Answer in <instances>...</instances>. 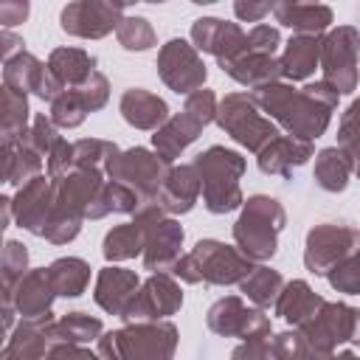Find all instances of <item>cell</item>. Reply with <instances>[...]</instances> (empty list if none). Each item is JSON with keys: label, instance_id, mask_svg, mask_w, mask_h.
Instances as JSON below:
<instances>
[{"label": "cell", "instance_id": "obj_1", "mask_svg": "<svg viewBox=\"0 0 360 360\" xmlns=\"http://www.w3.org/2000/svg\"><path fill=\"white\" fill-rule=\"evenodd\" d=\"M256 107L267 112L270 121L281 124L292 138L298 141H315L326 132L332 112L338 107V93L321 79L309 82L301 90L284 82H276L270 87H262L250 93Z\"/></svg>", "mask_w": 360, "mask_h": 360}, {"label": "cell", "instance_id": "obj_2", "mask_svg": "<svg viewBox=\"0 0 360 360\" xmlns=\"http://www.w3.org/2000/svg\"><path fill=\"white\" fill-rule=\"evenodd\" d=\"M253 262L239 253V248H231L219 239H200L188 253L177 259L172 267V276L186 284H242L253 273Z\"/></svg>", "mask_w": 360, "mask_h": 360}, {"label": "cell", "instance_id": "obj_3", "mask_svg": "<svg viewBox=\"0 0 360 360\" xmlns=\"http://www.w3.org/2000/svg\"><path fill=\"white\" fill-rule=\"evenodd\" d=\"M191 163L200 174L202 205L211 214H228V211L245 205L239 180H242L248 163L239 152L225 149V146H208Z\"/></svg>", "mask_w": 360, "mask_h": 360}, {"label": "cell", "instance_id": "obj_4", "mask_svg": "<svg viewBox=\"0 0 360 360\" xmlns=\"http://www.w3.org/2000/svg\"><path fill=\"white\" fill-rule=\"evenodd\" d=\"M287 214L278 200L267 194H253L245 200L239 219L233 222V242L242 256L253 264L267 262L278 250V233L284 231Z\"/></svg>", "mask_w": 360, "mask_h": 360}, {"label": "cell", "instance_id": "obj_5", "mask_svg": "<svg viewBox=\"0 0 360 360\" xmlns=\"http://www.w3.org/2000/svg\"><path fill=\"white\" fill-rule=\"evenodd\" d=\"M96 343L104 360H172L177 352V326L172 321L127 323L124 329L104 332Z\"/></svg>", "mask_w": 360, "mask_h": 360}, {"label": "cell", "instance_id": "obj_6", "mask_svg": "<svg viewBox=\"0 0 360 360\" xmlns=\"http://www.w3.org/2000/svg\"><path fill=\"white\" fill-rule=\"evenodd\" d=\"M217 107H219V101H217L214 90H205V87H202V90L186 96L183 110L174 112V115L152 135L155 152H158L163 160H169V163H172L174 158H180V155L186 152V146L194 143L197 135H200L211 121H217Z\"/></svg>", "mask_w": 360, "mask_h": 360}, {"label": "cell", "instance_id": "obj_7", "mask_svg": "<svg viewBox=\"0 0 360 360\" xmlns=\"http://www.w3.org/2000/svg\"><path fill=\"white\" fill-rule=\"evenodd\" d=\"M217 124L248 152H262L270 141L278 138V127L276 121L264 118L262 110L256 107L253 96L248 90L242 93H228L219 107H217Z\"/></svg>", "mask_w": 360, "mask_h": 360}, {"label": "cell", "instance_id": "obj_8", "mask_svg": "<svg viewBox=\"0 0 360 360\" xmlns=\"http://www.w3.org/2000/svg\"><path fill=\"white\" fill-rule=\"evenodd\" d=\"M135 222L143 228V267L152 273H172L183 248V228L158 202H146L135 211Z\"/></svg>", "mask_w": 360, "mask_h": 360}, {"label": "cell", "instance_id": "obj_9", "mask_svg": "<svg viewBox=\"0 0 360 360\" xmlns=\"http://www.w3.org/2000/svg\"><path fill=\"white\" fill-rule=\"evenodd\" d=\"M360 31L354 25H338L323 37L321 70L323 82L338 93H354L360 87Z\"/></svg>", "mask_w": 360, "mask_h": 360}, {"label": "cell", "instance_id": "obj_10", "mask_svg": "<svg viewBox=\"0 0 360 360\" xmlns=\"http://www.w3.org/2000/svg\"><path fill=\"white\" fill-rule=\"evenodd\" d=\"M169 172H172V163L163 160L158 152H149L143 146H132V149L121 152L110 163L107 180H115V183L129 186L143 200V205H146V202H155L158 200L160 186H163V180H166Z\"/></svg>", "mask_w": 360, "mask_h": 360}, {"label": "cell", "instance_id": "obj_11", "mask_svg": "<svg viewBox=\"0 0 360 360\" xmlns=\"http://www.w3.org/2000/svg\"><path fill=\"white\" fill-rule=\"evenodd\" d=\"M354 250H360V228L346 222H321L307 233L304 267L315 276H329Z\"/></svg>", "mask_w": 360, "mask_h": 360}, {"label": "cell", "instance_id": "obj_12", "mask_svg": "<svg viewBox=\"0 0 360 360\" xmlns=\"http://www.w3.org/2000/svg\"><path fill=\"white\" fill-rule=\"evenodd\" d=\"M158 76L177 96H191V93L202 90L208 68H205L200 51L188 39L174 37L166 45H160V51H158Z\"/></svg>", "mask_w": 360, "mask_h": 360}, {"label": "cell", "instance_id": "obj_13", "mask_svg": "<svg viewBox=\"0 0 360 360\" xmlns=\"http://www.w3.org/2000/svg\"><path fill=\"white\" fill-rule=\"evenodd\" d=\"M298 332L312 349L335 352L340 343L360 340V309L343 301H323V307Z\"/></svg>", "mask_w": 360, "mask_h": 360}, {"label": "cell", "instance_id": "obj_14", "mask_svg": "<svg viewBox=\"0 0 360 360\" xmlns=\"http://www.w3.org/2000/svg\"><path fill=\"white\" fill-rule=\"evenodd\" d=\"M205 323L214 335L219 338H239V340H253L270 335V318L259 307H248L242 295H225L219 298L208 315Z\"/></svg>", "mask_w": 360, "mask_h": 360}, {"label": "cell", "instance_id": "obj_15", "mask_svg": "<svg viewBox=\"0 0 360 360\" xmlns=\"http://www.w3.org/2000/svg\"><path fill=\"white\" fill-rule=\"evenodd\" d=\"M183 307V290L172 273H152L135 298L129 301L124 321L127 323H146V321H166Z\"/></svg>", "mask_w": 360, "mask_h": 360}, {"label": "cell", "instance_id": "obj_16", "mask_svg": "<svg viewBox=\"0 0 360 360\" xmlns=\"http://www.w3.org/2000/svg\"><path fill=\"white\" fill-rule=\"evenodd\" d=\"M124 17L121 3H101V0H76L68 3L59 14V25L65 34L79 39H101L118 28Z\"/></svg>", "mask_w": 360, "mask_h": 360}, {"label": "cell", "instance_id": "obj_17", "mask_svg": "<svg viewBox=\"0 0 360 360\" xmlns=\"http://www.w3.org/2000/svg\"><path fill=\"white\" fill-rule=\"evenodd\" d=\"M3 84L6 87H11V90H17V93H22V96H28V93H34L37 98H42V101H48V104H53L65 90H62V84L53 79V73L48 70V65H42L34 53H28V51H22V53H17L14 59H8V62H3Z\"/></svg>", "mask_w": 360, "mask_h": 360}, {"label": "cell", "instance_id": "obj_18", "mask_svg": "<svg viewBox=\"0 0 360 360\" xmlns=\"http://www.w3.org/2000/svg\"><path fill=\"white\" fill-rule=\"evenodd\" d=\"M245 31L239 22H225L219 17H200L191 25V45L202 53H211L217 65L233 59L245 48Z\"/></svg>", "mask_w": 360, "mask_h": 360}, {"label": "cell", "instance_id": "obj_19", "mask_svg": "<svg viewBox=\"0 0 360 360\" xmlns=\"http://www.w3.org/2000/svg\"><path fill=\"white\" fill-rule=\"evenodd\" d=\"M11 208H14V219L20 228H25L34 236H45V225L53 211V180L48 174L34 177L22 188H17Z\"/></svg>", "mask_w": 360, "mask_h": 360}, {"label": "cell", "instance_id": "obj_20", "mask_svg": "<svg viewBox=\"0 0 360 360\" xmlns=\"http://www.w3.org/2000/svg\"><path fill=\"white\" fill-rule=\"evenodd\" d=\"M53 338V315L45 318H22L17 329L8 335L3 360H48Z\"/></svg>", "mask_w": 360, "mask_h": 360}, {"label": "cell", "instance_id": "obj_21", "mask_svg": "<svg viewBox=\"0 0 360 360\" xmlns=\"http://www.w3.org/2000/svg\"><path fill=\"white\" fill-rule=\"evenodd\" d=\"M138 290H141V278H138L135 270L107 264V267H101L98 276H96L93 301H96L104 312L124 318V312H127V307H129V301L135 298Z\"/></svg>", "mask_w": 360, "mask_h": 360}, {"label": "cell", "instance_id": "obj_22", "mask_svg": "<svg viewBox=\"0 0 360 360\" xmlns=\"http://www.w3.org/2000/svg\"><path fill=\"white\" fill-rule=\"evenodd\" d=\"M53 298H56V290H53L48 267L28 270L11 292H3V301H11L14 309L20 312V318H45V315H51Z\"/></svg>", "mask_w": 360, "mask_h": 360}, {"label": "cell", "instance_id": "obj_23", "mask_svg": "<svg viewBox=\"0 0 360 360\" xmlns=\"http://www.w3.org/2000/svg\"><path fill=\"white\" fill-rule=\"evenodd\" d=\"M200 197H202L200 174H197L194 163H183V166H172V172L166 174L155 202L169 217H174V214H188Z\"/></svg>", "mask_w": 360, "mask_h": 360}, {"label": "cell", "instance_id": "obj_24", "mask_svg": "<svg viewBox=\"0 0 360 360\" xmlns=\"http://www.w3.org/2000/svg\"><path fill=\"white\" fill-rule=\"evenodd\" d=\"M222 73H228L233 82H239L242 87H248V93H256L262 87H270L276 82L284 79L281 73V59L276 56H262V53H248L242 51L239 56L228 59L219 65Z\"/></svg>", "mask_w": 360, "mask_h": 360}, {"label": "cell", "instance_id": "obj_25", "mask_svg": "<svg viewBox=\"0 0 360 360\" xmlns=\"http://www.w3.org/2000/svg\"><path fill=\"white\" fill-rule=\"evenodd\" d=\"M118 110H121V115H124V121L129 127H135V129H152V132H158L172 118L169 104L160 96H155L152 90H143V87L124 90V96L118 101Z\"/></svg>", "mask_w": 360, "mask_h": 360}, {"label": "cell", "instance_id": "obj_26", "mask_svg": "<svg viewBox=\"0 0 360 360\" xmlns=\"http://www.w3.org/2000/svg\"><path fill=\"white\" fill-rule=\"evenodd\" d=\"M312 152H315V149H312L309 141H298V138H292V135H278L276 141H270V143L259 152L256 163H259V169H262L264 174L287 177V174H292V169L304 166V163L312 158Z\"/></svg>", "mask_w": 360, "mask_h": 360}, {"label": "cell", "instance_id": "obj_27", "mask_svg": "<svg viewBox=\"0 0 360 360\" xmlns=\"http://www.w3.org/2000/svg\"><path fill=\"white\" fill-rule=\"evenodd\" d=\"M321 51H323V37L321 34H295L284 45L281 53V73L290 82H304L321 68Z\"/></svg>", "mask_w": 360, "mask_h": 360}, {"label": "cell", "instance_id": "obj_28", "mask_svg": "<svg viewBox=\"0 0 360 360\" xmlns=\"http://www.w3.org/2000/svg\"><path fill=\"white\" fill-rule=\"evenodd\" d=\"M273 17L292 28L295 34H323L332 25V8L323 3H295V0H278L273 3Z\"/></svg>", "mask_w": 360, "mask_h": 360}, {"label": "cell", "instance_id": "obj_29", "mask_svg": "<svg viewBox=\"0 0 360 360\" xmlns=\"http://www.w3.org/2000/svg\"><path fill=\"white\" fill-rule=\"evenodd\" d=\"M326 298H321L304 278H292L284 284L281 295H278V304H276V315L284 318L287 323H292L295 329H301L321 307H323Z\"/></svg>", "mask_w": 360, "mask_h": 360}, {"label": "cell", "instance_id": "obj_30", "mask_svg": "<svg viewBox=\"0 0 360 360\" xmlns=\"http://www.w3.org/2000/svg\"><path fill=\"white\" fill-rule=\"evenodd\" d=\"M42 174V155L28 143V138L3 141V180L11 186H25Z\"/></svg>", "mask_w": 360, "mask_h": 360}, {"label": "cell", "instance_id": "obj_31", "mask_svg": "<svg viewBox=\"0 0 360 360\" xmlns=\"http://www.w3.org/2000/svg\"><path fill=\"white\" fill-rule=\"evenodd\" d=\"M48 70L62 84V90H73L82 82H87L96 73V56H90L82 48H53L48 56Z\"/></svg>", "mask_w": 360, "mask_h": 360}, {"label": "cell", "instance_id": "obj_32", "mask_svg": "<svg viewBox=\"0 0 360 360\" xmlns=\"http://www.w3.org/2000/svg\"><path fill=\"white\" fill-rule=\"evenodd\" d=\"M352 169H354V160L338 146H326L315 155V183L323 191H332V194L343 191L349 186Z\"/></svg>", "mask_w": 360, "mask_h": 360}, {"label": "cell", "instance_id": "obj_33", "mask_svg": "<svg viewBox=\"0 0 360 360\" xmlns=\"http://www.w3.org/2000/svg\"><path fill=\"white\" fill-rule=\"evenodd\" d=\"M284 284H287V281L281 278L278 270L264 267V264H256L253 273L239 284V292H242L253 307H259V309H270V307L276 309Z\"/></svg>", "mask_w": 360, "mask_h": 360}, {"label": "cell", "instance_id": "obj_34", "mask_svg": "<svg viewBox=\"0 0 360 360\" xmlns=\"http://www.w3.org/2000/svg\"><path fill=\"white\" fill-rule=\"evenodd\" d=\"M143 242H146V233L132 219V222H124V225H115L112 231H107V236L101 242V253L107 262H127V259L143 256Z\"/></svg>", "mask_w": 360, "mask_h": 360}, {"label": "cell", "instance_id": "obj_35", "mask_svg": "<svg viewBox=\"0 0 360 360\" xmlns=\"http://www.w3.org/2000/svg\"><path fill=\"white\" fill-rule=\"evenodd\" d=\"M48 273H51V281H53L56 295H62V298H76L90 284V264L84 259H79V256H62V259H56L48 267Z\"/></svg>", "mask_w": 360, "mask_h": 360}, {"label": "cell", "instance_id": "obj_36", "mask_svg": "<svg viewBox=\"0 0 360 360\" xmlns=\"http://www.w3.org/2000/svg\"><path fill=\"white\" fill-rule=\"evenodd\" d=\"M101 335H104L101 318L87 315V312H68V315H62L59 321H53V338H56V343H76V346H84V343L98 340Z\"/></svg>", "mask_w": 360, "mask_h": 360}, {"label": "cell", "instance_id": "obj_37", "mask_svg": "<svg viewBox=\"0 0 360 360\" xmlns=\"http://www.w3.org/2000/svg\"><path fill=\"white\" fill-rule=\"evenodd\" d=\"M0 127H3V141H17L28 132V96L11 90L3 84V115H0Z\"/></svg>", "mask_w": 360, "mask_h": 360}, {"label": "cell", "instance_id": "obj_38", "mask_svg": "<svg viewBox=\"0 0 360 360\" xmlns=\"http://www.w3.org/2000/svg\"><path fill=\"white\" fill-rule=\"evenodd\" d=\"M73 152H76V169H96L104 174H107L110 163L121 155V149L112 141H98V138L73 141Z\"/></svg>", "mask_w": 360, "mask_h": 360}, {"label": "cell", "instance_id": "obj_39", "mask_svg": "<svg viewBox=\"0 0 360 360\" xmlns=\"http://www.w3.org/2000/svg\"><path fill=\"white\" fill-rule=\"evenodd\" d=\"M115 37L124 51H149L155 45V28L146 17H121Z\"/></svg>", "mask_w": 360, "mask_h": 360}, {"label": "cell", "instance_id": "obj_40", "mask_svg": "<svg viewBox=\"0 0 360 360\" xmlns=\"http://www.w3.org/2000/svg\"><path fill=\"white\" fill-rule=\"evenodd\" d=\"M0 267H3V292H11L20 284V278L28 273V250H25V245L8 239L6 248H3Z\"/></svg>", "mask_w": 360, "mask_h": 360}, {"label": "cell", "instance_id": "obj_41", "mask_svg": "<svg viewBox=\"0 0 360 360\" xmlns=\"http://www.w3.org/2000/svg\"><path fill=\"white\" fill-rule=\"evenodd\" d=\"M338 149H343L354 163L360 160V98L349 104L338 124Z\"/></svg>", "mask_w": 360, "mask_h": 360}, {"label": "cell", "instance_id": "obj_42", "mask_svg": "<svg viewBox=\"0 0 360 360\" xmlns=\"http://www.w3.org/2000/svg\"><path fill=\"white\" fill-rule=\"evenodd\" d=\"M51 121L59 127V129H73L79 127L84 118H87V110L82 107V101L73 96V90H65L53 104H51Z\"/></svg>", "mask_w": 360, "mask_h": 360}, {"label": "cell", "instance_id": "obj_43", "mask_svg": "<svg viewBox=\"0 0 360 360\" xmlns=\"http://www.w3.org/2000/svg\"><path fill=\"white\" fill-rule=\"evenodd\" d=\"M25 138H28V143H31L42 158H48L51 149L62 141V138H59V127H56V124L51 121V115H45V112H39V115L31 118V127H28Z\"/></svg>", "mask_w": 360, "mask_h": 360}, {"label": "cell", "instance_id": "obj_44", "mask_svg": "<svg viewBox=\"0 0 360 360\" xmlns=\"http://www.w3.org/2000/svg\"><path fill=\"white\" fill-rule=\"evenodd\" d=\"M73 96L82 101V107H84L87 112H96V110H101V107L107 104V98H110V82H107V76H104L101 70H96L87 82H82L79 87H73Z\"/></svg>", "mask_w": 360, "mask_h": 360}, {"label": "cell", "instance_id": "obj_45", "mask_svg": "<svg viewBox=\"0 0 360 360\" xmlns=\"http://www.w3.org/2000/svg\"><path fill=\"white\" fill-rule=\"evenodd\" d=\"M307 349H309V343L298 329L270 335V360H301L307 354Z\"/></svg>", "mask_w": 360, "mask_h": 360}, {"label": "cell", "instance_id": "obj_46", "mask_svg": "<svg viewBox=\"0 0 360 360\" xmlns=\"http://www.w3.org/2000/svg\"><path fill=\"white\" fill-rule=\"evenodd\" d=\"M326 278H329V284H332L338 292L360 295V250H354L349 259H343Z\"/></svg>", "mask_w": 360, "mask_h": 360}, {"label": "cell", "instance_id": "obj_47", "mask_svg": "<svg viewBox=\"0 0 360 360\" xmlns=\"http://www.w3.org/2000/svg\"><path fill=\"white\" fill-rule=\"evenodd\" d=\"M278 45H281L278 28H276V25H267V22H259V25H253V28L248 31L242 51H248V53H262V56H276Z\"/></svg>", "mask_w": 360, "mask_h": 360}, {"label": "cell", "instance_id": "obj_48", "mask_svg": "<svg viewBox=\"0 0 360 360\" xmlns=\"http://www.w3.org/2000/svg\"><path fill=\"white\" fill-rule=\"evenodd\" d=\"M45 160H48V177L51 180H62L70 172H76V152H73V143H68L65 138L51 149V155Z\"/></svg>", "mask_w": 360, "mask_h": 360}, {"label": "cell", "instance_id": "obj_49", "mask_svg": "<svg viewBox=\"0 0 360 360\" xmlns=\"http://www.w3.org/2000/svg\"><path fill=\"white\" fill-rule=\"evenodd\" d=\"M231 360H270V335L253 338V340H242L231 352Z\"/></svg>", "mask_w": 360, "mask_h": 360}, {"label": "cell", "instance_id": "obj_50", "mask_svg": "<svg viewBox=\"0 0 360 360\" xmlns=\"http://www.w3.org/2000/svg\"><path fill=\"white\" fill-rule=\"evenodd\" d=\"M48 360H104V357L76 343H53L48 352Z\"/></svg>", "mask_w": 360, "mask_h": 360}, {"label": "cell", "instance_id": "obj_51", "mask_svg": "<svg viewBox=\"0 0 360 360\" xmlns=\"http://www.w3.org/2000/svg\"><path fill=\"white\" fill-rule=\"evenodd\" d=\"M233 14L242 20V22H262L267 14H273V3H253V0H236L233 3Z\"/></svg>", "mask_w": 360, "mask_h": 360}, {"label": "cell", "instance_id": "obj_52", "mask_svg": "<svg viewBox=\"0 0 360 360\" xmlns=\"http://www.w3.org/2000/svg\"><path fill=\"white\" fill-rule=\"evenodd\" d=\"M28 11H31V6H28L25 0H3V3H0V22H3V31H8V28L17 25V22H22V20L28 17Z\"/></svg>", "mask_w": 360, "mask_h": 360}, {"label": "cell", "instance_id": "obj_53", "mask_svg": "<svg viewBox=\"0 0 360 360\" xmlns=\"http://www.w3.org/2000/svg\"><path fill=\"white\" fill-rule=\"evenodd\" d=\"M0 42H3V62H8V59H14L17 53H22L25 48V42L20 39V37H14L11 31H0Z\"/></svg>", "mask_w": 360, "mask_h": 360}, {"label": "cell", "instance_id": "obj_54", "mask_svg": "<svg viewBox=\"0 0 360 360\" xmlns=\"http://www.w3.org/2000/svg\"><path fill=\"white\" fill-rule=\"evenodd\" d=\"M301 360H338V354H335V352H321V349H312V346H309Z\"/></svg>", "mask_w": 360, "mask_h": 360}, {"label": "cell", "instance_id": "obj_55", "mask_svg": "<svg viewBox=\"0 0 360 360\" xmlns=\"http://www.w3.org/2000/svg\"><path fill=\"white\" fill-rule=\"evenodd\" d=\"M338 360H360V357H357L354 352H349V349H346V352H340V354H338Z\"/></svg>", "mask_w": 360, "mask_h": 360}, {"label": "cell", "instance_id": "obj_56", "mask_svg": "<svg viewBox=\"0 0 360 360\" xmlns=\"http://www.w3.org/2000/svg\"><path fill=\"white\" fill-rule=\"evenodd\" d=\"M354 172H357V177H360V160H357V163H354Z\"/></svg>", "mask_w": 360, "mask_h": 360}]
</instances>
